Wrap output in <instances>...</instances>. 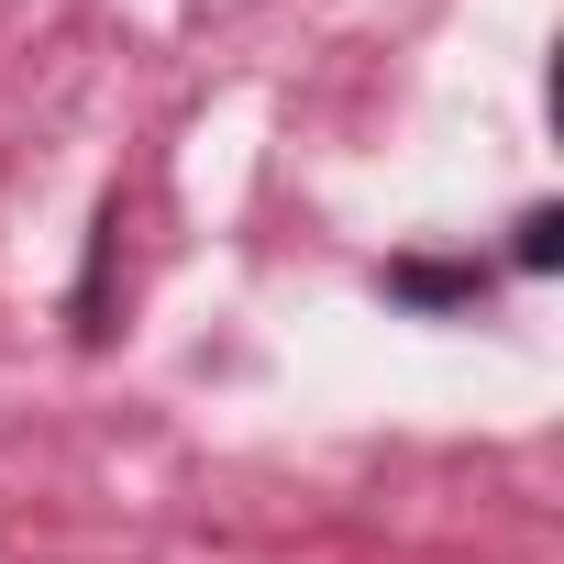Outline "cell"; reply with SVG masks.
Returning <instances> with one entry per match:
<instances>
[{"label": "cell", "instance_id": "obj_1", "mask_svg": "<svg viewBox=\"0 0 564 564\" xmlns=\"http://www.w3.org/2000/svg\"><path fill=\"white\" fill-rule=\"evenodd\" d=\"M399 300H476V265H399Z\"/></svg>", "mask_w": 564, "mask_h": 564}, {"label": "cell", "instance_id": "obj_2", "mask_svg": "<svg viewBox=\"0 0 564 564\" xmlns=\"http://www.w3.org/2000/svg\"><path fill=\"white\" fill-rule=\"evenodd\" d=\"M553 254H564V210H531V221H520V265H531V276H542V265H553Z\"/></svg>", "mask_w": 564, "mask_h": 564}]
</instances>
